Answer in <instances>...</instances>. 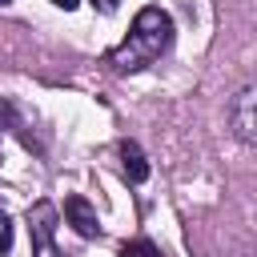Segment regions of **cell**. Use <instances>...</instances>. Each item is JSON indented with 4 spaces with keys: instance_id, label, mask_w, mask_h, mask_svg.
<instances>
[{
    "instance_id": "cell-1",
    "label": "cell",
    "mask_w": 257,
    "mask_h": 257,
    "mask_svg": "<svg viewBox=\"0 0 257 257\" xmlns=\"http://www.w3.org/2000/svg\"><path fill=\"white\" fill-rule=\"evenodd\" d=\"M173 16L161 8V4H149V8H141L137 16H133V28H128V36L108 52V64H112V72H120V76H128V72H141V68H149L157 56H165L169 52V44H173Z\"/></svg>"
},
{
    "instance_id": "cell-2",
    "label": "cell",
    "mask_w": 257,
    "mask_h": 257,
    "mask_svg": "<svg viewBox=\"0 0 257 257\" xmlns=\"http://www.w3.org/2000/svg\"><path fill=\"white\" fill-rule=\"evenodd\" d=\"M56 221L60 209L52 201H36L28 209V237H32V257H64L56 249Z\"/></svg>"
},
{
    "instance_id": "cell-3",
    "label": "cell",
    "mask_w": 257,
    "mask_h": 257,
    "mask_svg": "<svg viewBox=\"0 0 257 257\" xmlns=\"http://www.w3.org/2000/svg\"><path fill=\"white\" fill-rule=\"evenodd\" d=\"M229 128L241 145L257 149V84H245L229 100Z\"/></svg>"
},
{
    "instance_id": "cell-4",
    "label": "cell",
    "mask_w": 257,
    "mask_h": 257,
    "mask_svg": "<svg viewBox=\"0 0 257 257\" xmlns=\"http://www.w3.org/2000/svg\"><path fill=\"white\" fill-rule=\"evenodd\" d=\"M64 217H68V225L84 237V241H92V237H100V221H96V209L84 201V197H68L64 201Z\"/></svg>"
},
{
    "instance_id": "cell-5",
    "label": "cell",
    "mask_w": 257,
    "mask_h": 257,
    "mask_svg": "<svg viewBox=\"0 0 257 257\" xmlns=\"http://www.w3.org/2000/svg\"><path fill=\"white\" fill-rule=\"evenodd\" d=\"M120 173L133 185H145L149 181V161H145V153H141L137 141H120Z\"/></svg>"
},
{
    "instance_id": "cell-6",
    "label": "cell",
    "mask_w": 257,
    "mask_h": 257,
    "mask_svg": "<svg viewBox=\"0 0 257 257\" xmlns=\"http://www.w3.org/2000/svg\"><path fill=\"white\" fill-rule=\"evenodd\" d=\"M116 257H161V249H157L149 237H137V241H124Z\"/></svg>"
},
{
    "instance_id": "cell-7",
    "label": "cell",
    "mask_w": 257,
    "mask_h": 257,
    "mask_svg": "<svg viewBox=\"0 0 257 257\" xmlns=\"http://www.w3.org/2000/svg\"><path fill=\"white\" fill-rule=\"evenodd\" d=\"M12 249V221H8V213H0V257Z\"/></svg>"
},
{
    "instance_id": "cell-8",
    "label": "cell",
    "mask_w": 257,
    "mask_h": 257,
    "mask_svg": "<svg viewBox=\"0 0 257 257\" xmlns=\"http://www.w3.org/2000/svg\"><path fill=\"white\" fill-rule=\"evenodd\" d=\"M116 4L120 0H92V8H100V12H116Z\"/></svg>"
},
{
    "instance_id": "cell-9",
    "label": "cell",
    "mask_w": 257,
    "mask_h": 257,
    "mask_svg": "<svg viewBox=\"0 0 257 257\" xmlns=\"http://www.w3.org/2000/svg\"><path fill=\"white\" fill-rule=\"evenodd\" d=\"M52 4H56V8H64V12H72V8L80 4V0H52Z\"/></svg>"
},
{
    "instance_id": "cell-10",
    "label": "cell",
    "mask_w": 257,
    "mask_h": 257,
    "mask_svg": "<svg viewBox=\"0 0 257 257\" xmlns=\"http://www.w3.org/2000/svg\"><path fill=\"white\" fill-rule=\"evenodd\" d=\"M8 4H12V0H0V8H8Z\"/></svg>"
}]
</instances>
